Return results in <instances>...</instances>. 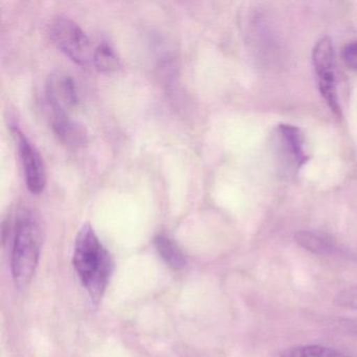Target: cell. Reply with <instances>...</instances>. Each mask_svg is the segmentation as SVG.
Segmentation results:
<instances>
[{
    "label": "cell",
    "instance_id": "4fadbf2b",
    "mask_svg": "<svg viewBox=\"0 0 357 357\" xmlns=\"http://www.w3.org/2000/svg\"><path fill=\"white\" fill-rule=\"evenodd\" d=\"M333 303L340 308L357 310V286L340 290L334 296Z\"/></svg>",
    "mask_w": 357,
    "mask_h": 357
},
{
    "label": "cell",
    "instance_id": "277c9868",
    "mask_svg": "<svg viewBox=\"0 0 357 357\" xmlns=\"http://www.w3.org/2000/svg\"><path fill=\"white\" fill-rule=\"evenodd\" d=\"M312 60L321 97L335 116H342L336 89L335 54L331 39L324 37L317 41L313 49Z\"/></svg>",
    "mask_w": 357,
    "mask_h": 357
},
{
    "label": "cell",
    "instance_id": "52a82bcc",
    "mask_svg": "<svg viewBox=\"0 0 357 357\" xmlns=\"http://www.w3.org/2000/svg\"><path fill=\"white\" fill-rule=\"evenodd\" d=\"M51 126L56 137L66 147L78 149L89 143V132L84 125L70 114L51 112Z\"/></svg>",
    "mask_w": 357,
    "mask_h": 357
},
{
    "label": "cell",
    "instance_id": "3957f363",
    "mask_svg": "<svg viewBox=\"0 0 357 357\" xmlns=\"http://www.w3.org/2000/svg\"><path fill=\"white\" fill-rule=\"evenodd\" d=\"M47 31L54 45L70 60L80 66L93 63L95 47L89 35L72 18L55 16L50 22Z\"/></svg>",
    "mask_w": 357,
    "mask_h": 357
},
{
    "label": "cell",
    "instance_id": "7a4b0ae2",
    "mask_svg": "<svg viewBox=\"0 0 357 357\" xmlns=\"http://www.w3.org/2000/svg\"><path fill=\"white\" fill-rule=\"evenodd\" d=\"M43 229L40 219L32 208H24L16 217L12 243L11 268L20 289L29 285L40 257Z\"/></svg>",
    "mask_w": 357,
    "mask_h": 357
},
{
    "label": "cell",
    "instance_id": "5bb4252c",
    "mask_svg": "<svg viewBox=\"0 0 357 357\" xmlns=\"http://www.w3.org/2000/svg\"><path fill=\"white\" fill-rule=\"evenodd\" d=\"M342 58L347 68L357 70V41H352L344 45L342 52Z\"/></svg>",
    "mask_w": 357,
    "mask_h": 357
},
{
    "label": "cell",
    "instance_id": "9a60e30c",
    "mask_svg": "<svg viewBox=\"0 0 357 357\" xmlns=\"http://www.w3.org/2000/svg\"><path fill=\"white\" fill-rule=\"evenodd\" d=\"M332 325L336 331L357 336V319H337Z\"/></svg>",
    "mask_w": 357,
    "mask_h": 357
},
{
    "label": "cell",
    "instance_id": "30bf717a",
    "mask_svg": "<svg viewBox=\"0 0 357 357\" xmlns=\"http://www.w3.org/2000/svg\"><path fill=\"white\" fill-rule=\"evenodd\" d=\"M156 250L167 264L172 268L179 271L187 265V259L176 243L165 234H160L154 239Z\"/></svg>",
    "mask_w": 357,
    "mask_h": 357
},
{
    "label": "cell",
    "instance_id": "7c38bea8",
    "mask_svg": "<svg viewBox=\"0 0 357 357\" xmlns=\"http://www.w3.org/2000/svg\"><path fill=\"white\" fill-rule=\"evenodd\" d=\"M93 64L100 72L110 73L118 70L120 59L112 45L107 43H101L95 47Z\"/></svg>",
    "mask_w": 357,
    "mask_h": 357
},
{
    "label": "cell",
    "instance_id": "8fae6325",
    "mask_svg": "<svg viewBox=\"0 0 357 357\" xmlns=\"http://www.w3.org/2000/svg\"><path fill=\"white\" fill-rule=\"evenodd\" d=\"M281 357H350L337 349L319 344H305L286 349L281 353Z\"/></svg>",
    "mask_w": 357,
    "mask_h": 357
},
{
    "label": "cell",
    "instance_id": "8992f818",
    "mask_svg": "<svg viewBox=\"0 0 357 357\" xmlns=\"http://www.w3.org/2000/svg\"><path fill=\"white\" fill-rule=\"evenodd\" d=\"M45 95L50 110L72 114L80 105V93L74 79L70 75L55 72L50 75L45 83Z\"/></svg>",
    "mask_w": 357,
    "mask_h": 357
},
{
    "label": "cell",
    "instance_id": "6da1fadb",
    "mask_svg": "<svg viewBox=\"0 0 357 357\" xmlns=\"http://www.w3.org/2000/svg\"><path fill=\"white\" fill-rule=\"evenodd\" d=\"M75 269L93 302L101 300L114 271L109 252L89 223L82 225L75 241Z\"/></svg>",
    "mask_w": 357,
    "mask_h": 357
},
{
    "label": "cell",
    "instance_id": "9c48e42d",
    "mask_svg": "<svg viewBox=\"0 0 357 357\" xmlns=\"http://www.w3.org/2000/svg\"><path fill=\"white\" fill-rule=\"evenodd\" d=\"M296 243L315 255H331L335 252V243L327 236L311 231H296L294 235Z\"/></svg>",
    "mask_w": 357,
    "mask_h": 357
},
{
    "label": "cell",
    "instance_id": "5b68a950",
    "mask_svg": "<svg viewBox=\"0 0 357 357\" xmlns=\"http://www.w3.org/2000/svg\"><path fill=\"white\" fill-rule=\"evenodd\" d=\"M11 132L17 146L26 187L31 193L38 195L47 185V170L43 156L17 125H11Z\"/></svg>",
    "mask_w": 357,
    "mask_h": 357
},
{
    "label": "cell",
    "instance_id": "ba28073f",
    "mask_svg": "<svg viewBox=\"0 0 357 357\" xmlns=\"http://www.w3.org/2000/svg\"><path fill=\"white\" fill-rule=\"evenodd\" d=\"M280 142L288 158L291 160L296 168H301L308 160L304 149V137L300 129L292 125H280Z\"/></svg>",
    "mask_w": 357,
    "mask_h": 357
}]
</instances>
